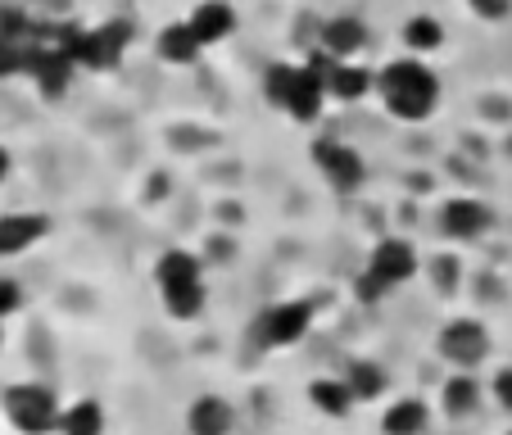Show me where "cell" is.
<instances>
[{"mask_svg": "<svg viewBox=\"0 0 512 435\" xmlns=\"http://www.w3.org/2000/svg\"><path fill=\"white\" fill-rule=\"evenodd\" d=\"M377 91L390 114L404 118V123H422V118H431L435 105H440V82H435V73L417 55L386 64V73L377 78Z\"/></svg>", "mask_w": 512, "mask_h": 435, "instance_id": "1", "label": "cell"}, {"mask_svg": "<svg viewBox=\"0 0 512 435\" xmlns=\"http://www.w3.org/2000/svg\"><path fill=\"white\" fill-rule=\"evenodd\" d=\"M263 96H268L281 114L295 118V123H313V118L322 114V105L331 100L327 82H322V73L313 64H272L268 73H263Z\"/></svg>", "mask_w": 512, "mask_h": 435, "instance_id": "2", "label": "cell"}, {"mask_svg": "<svg viewBox=\"0 0 512 435\" xmlns=\"http://www.w3.org/2000/svg\"><path fill=\"white\" fill-rule=\"evenodd\" d=\"M155 286H159V300H164L168 318L191 322V318H200L204 304H209L200 259L186 250H168L164 259L155 263Z\"/></svg>", "mask_w": 512, "mask_h": 435, "instance_id": "3", "label": "cell"}, {"mask_svg": "<svg viewBox=\"0 0 512 435\" xmlns=\"http://www.w3.org/2000/svg\"><path fill=\"white\" fill-rule=\"evenodd\" d=\"M413 272H417L413 241H399V236L377 241V250L368 254V268L358 272V281H354V295L358 300H368V304H377V300H386L390 290L404 286V281H413Z\"/></svg>", "mask_w": 512, "mask_h": 435, "instance_id": "4", "label": "cell"}, {"mask_svg": "<svg viewBox=\"0 0 512 435\" xmlns=\"http://www.w3.org/2000/svg\"><path fill=\"white\" fill-rule=\"evenodd\" d=\"M0 404H5V417H10V426L19 435H50L59 426V413H64L55 390L41 386V381H19V386H10Z\"/></svg>", "mask_w": 512, "mask_h": 435, "instance_id": "5", "label": "cell"}, {"mask_svg": "<svg viewBox=\"0 0 512 435\" xmlns=\"http://www.w3.org/2000/svg\"><path fill=\"white\" fill-rule=\"evenodd\" d=\"M313 327V304L309 300H286V304H272V309L259 313L254 322V340L263 349H290L300 345Z\"/></svg>", "mask_w": 512, "mask_h": 435, "instance_id": "6", "label": "cell"}, {"mask_svg": "<svg viewBox=\"0 0 512 435\" xmlns=\"http://www.w3.org/2000/svg\"><path fill=\"white\" fill-rule=\"evenodd\" d=\"M440 354L458 372H476V363H485V354H490V331L476 318H454L440 331Z\"/></svg>", "mask_w": 512, "mask_h": 435, "instance_id": "7", "label": "cell"}, {"mask_svg": "<svg viewBox=\"0 0 512 435\" xmlns=\"http://www.w3.org/2000/svg\"><path fill=\"white\" fill-rule=\"evenodd\" d=\"M127 41H132V28L127 23H100V28H82L78 41V68H114L123 59Z\"/></svg>", "mask_w": 512, "mask_h": 435, "instance_id": "8", "label": "cell"}, {"mask_svg": "<svg viewBox=\"0 0 512 435\" xmlns=\"http://www.w3.org/2000/svg\"><path fill=\"white\" fill-rule=\"evenodd\" d=\"M313 164H318V173L345 195L363 186V159H358L349 145H340V141H318L313 145Z\"/></svg>", "mask_w": 512, "mask_h": 435, "instance_id": "9", "label": "cell"}, {"mask_svg": "<svg viewBox=\"0 0 512 435\" xmlns=\"http://www.w3.org/2000/svg\"><path fill=\"white\" fill-rule=\"evenodd\" d=\"M494 213L490 204L472 200V195H458V200H449L445 209H440V227H445L454 241H481L485 232H490Z\"/></svg>", "mask_w": 512, "mask_h": 435, "instance_id": "10", "label": "cell"}, {"mask_svg": "<svg viewBox=\"0 0 512 435\" xmlns=\"http://www.w3.org/2000/svg\"><path fill=\"white\" fill-rule=\"evenodd\" d=\"M186 431L191 435H232L236 431V408L218 395H200L186 408Z\"/></svg>", "mask_w": 512, "mask_h": 435, "instance_id": "11", "label": "cell"}, {"mask_svg": "<svg viewBox=\"0 0 512 435\" xmlns=\"http://www.w3.org/2000/svg\"><path fill=\"white\" fill-rule=\"evenodd\" d=\"M46 218L41 213H5L0 218V259H19L23 250H32V245L46 236Z\"/></svg>", "mask_w": 512, "mask_h": 435, "instance_id": "12", "label": "cell"}, {"mask_svg": "<svg viewBox=\"0 0 512 435\" xmlns=\"http://www.w3.org/2000/svg\"><path fill=\"white\" fill-rule=\"evenodd\" d=\"M186 23H191V32L200 37V46L209 50V46H218V41H227L236 32V10L227 5V0H204Z\"/></svg>", "mask_w": 512, "mask_h": 435, "instance_id": "13", "label": "cell"}, {"mask_svg": "<svg viewBox=\"0 0 512 435\" xmlns=\"http://www.w3.org/2000/svg\"><path fill=\"white\" fill-rule=\"evenodd\" d=\"M363 46H368V28L358 19H327L318 32V50L331 59H354Z\"/></svg>", "mask_w": 512, "mask_h": 435, "instance_id": "14", "label": "cell"}, {"mask_svg": "<svg viewBox=\"0 0 512 435\" xmlns=\"http://www.w3.org/2000/svg\"><path fill=\"white\" fill-rule=\"evenodd\" d=\"M426 426H431V408H426L417 395L395 399V404L381 413V431L386 435H422Z\"/></svg>", "mask_w": 512, "mask_h": 435, "instance_id": "15", "label": "cell"}, {"mask_svg": "<svg viewBox=\"0 0 512 435\" xmlns=\"http://www.w3.org/2000/svg\"><path fill=\"white\" fill-rule=\"evenodd\" d=\"M309 404L318 408L322 417H349L358 399L345 377H318V381H309Z\"/></svg>", "mask_w": 512, "mask_h": 435, "instance_id": "16", "label": "cell"}, {"mask_svg": "<svg viewBox=\"0 0 512 435\" xmlns=\"http://www.w3.org/2000/svg\"><path fill=\"white\" fill-rule=\"evenodd\" d=\"M476 404H481V381H476L472 372H454V377L445 381V390H440V408H445V417L463 422V417L476 413Z\"/></svg>", "mask_w": 512, "mask_h": 435, "instance_id": "17", "label": "cell"}, {"mask_svg": "<svg viewBox=\"0 0 512 435\" xmlns=\"http://www.w3.org/2000/svg\"><path fill=\"white\" fill-rule=\"evenodd\" d=\"M159 59H168V64H195V59L204 55L200 37L191 32V23H168L164 32H159Z\"/></svg>", "mask_w": 512, "mask_h": 435, "instance_id": "18", "label": "cell"}, {"mask_svg": "<svg viewBox=\"0 0 512 435\" xmlns=\"http://www.w3.org/2000/svg\"><path fill=\"white\" fill-rule=\"evenodd\" d=\"M55 435H105V408L96 399H73V404L59 413Z\"/></svg>", "mask_w": 512, "mask_h": 435, "instance_id": "19", "label": "cell"}, {"mask_svg": "<svg viewBox=\"0 0 512 435\" xmlns=\"http://www.w3.org/2000/svg\"><path fill=\"white\" fill-rule=\"evenodd\" d=\"M345 381H349V390H354L358 404H368V399H381V395H386V386H390L386 372H381L372 358H354V363L345 368Z\"/></svg>", "mask_w": 512, "mask_h": 435, "instance_id": "20", "label": "cell"}, {"mask_svg": "<svg viewBox=\"0 0 512 435\" xmlns=\"http://www.w3.org/2000/svg\"><path fill=\"white\" fill-rule=\"evenodd\" d=\"M440 41H445V28H440L435 14H413L404 23V46L413 55H431V50H440Z\"/></svg>", "mask_w": 512, "mask_h": 435, "instance_id": "21", "label": "cell"}, {"mask_svg": "<svg viewBox=\"0 0 512 435\" xmlns=\"http://www.w3.org/2000/svg\"><path fill=\"white\" fill-rule=\"evenodd\" d=\"M467 5H472V14H481L485 23H499L512 14V0H467Z\"/></svg>", "mask_w": 512, "mask_h": 435, "instance_id": "22", "label": "cell"}, {"mask_svg": "<svg viewBox=\"0 0 512 435\" xmlns=\"http://www.w3.org/2000/svg\"><path fill=\"white\" fill-rule=\"evenodd\" d=\"M490 390H494V399H499V408H503V413H512V372H499Z\"/></svg>", "mask_w": 512, "mask_h": 435, "instance_id": "23", "label": "cell"}, {"mask_svg": "<svg viewBox=\"0 0 512 435\" xmlns=\"http://www.w3.org/2000/svg\"><path fill=\"white\" fill-rule=\"evenodd\" d=\"M5 177H10V155L0 150V182H5Z\"/></svg>", "mask_w": 512, "mask_h": 435, "instance_id": "24", "label": "cell"}, {"mask_svg": "<svg viewBox=\"0 0 512 435\" xmlns=\"http://www.w3.org/2000/svg\"><path fill=\"white\" fill-rule=\"evenodd\" d=\"M0 345H5V327H0Z\"/></svg>", "mask_w": 512, "mask_h": 435, "instance_id": "25", "label": "cell"}, {"mask_svg": "<svg viewBox=\"0 0 512 435\" xmlns=\"http://www.w3.org/2000/svg\"><path fill=\"white\" fill-rule=\"evenodd\" d=\"M508 435H512V431H508Z\"/></svg>", "mask_w": 512, "mask_h": 435, "instance_id": "26", "label": "cell"}]
</instances>
